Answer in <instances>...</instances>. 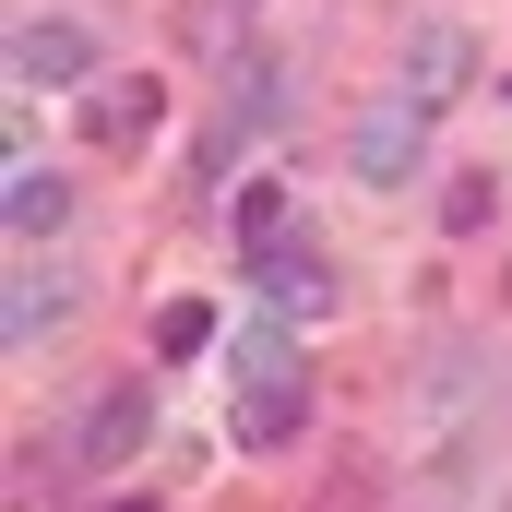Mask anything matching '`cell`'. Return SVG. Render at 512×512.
<instances>
[{"label":"cell","mask_w":512,"mask_h":512,"mask_svg":"<svg viewBox=\"0 0 512 512\" xmlns=\"http://www.w3.org/2000/svg\"><path fill=\"white\" fill-rule=\"evenodd\" d=\"M143 441H155V393H143V382H108L96 405H84V441H72V453H84V465H131Z\"/></svg>","instance_id":"5b68a950"},{"label":"cell","mask_w":512,"mask_h":512,"mask_svg":"<svg viewBox=\"0 0 512 512\" xmlns=\"http://www.w3.org/2000/svg\"><path fill=\"white\" fill-rule=\"evenodd\" d=\"M155 120H167V84H155V72H96V84H84V143H96V155L155 143Z\"/></svg>","instance_id":"6da1fadb"},{"label":"cell","mask_w":512,"mask_h":512,"mask_svg":"<svg viewBox=\"0 0 512 512\" xmlns=\"http://www.w3.org/2000/svg\"><path fill=\"white\" fill-rule=\"evenodd\" d=\"M417 155H429V108H417V96H393V108H370V120L346 131V167H358L370 191L417 179Z\"/></svg>","instance_id":"3957f363"},{"label":"cell","mask_w":512,"mask_h":512,"mask_svg":"<svg viewBox=\"0 0 512 512\" xmlns=\"http://www.w3.org/2000/svg\"><path fill=\"white\" fill-rule=\"evenodd\" d=\"M155 346H167V358H203V346H215V298H167V310H155Z\"/></svg>","instance_id":"7c38bea8"},{"label":"cell","mask_w":512,"mask_h":512,"mask_svg":"<svg viewBox=\"0 0 512 512\" xmlns=\"http://www.w3.org/2000/svg\"><path fill=\"white\" fill-rule=\"evenodd\" d=\"M60 227H72V191L48 167H12V239H60Z\"/></svg>","instance_id":"8fae6325"},{"label":"cell","mask_w":512,"mask_h":512,"mask_svg":"<svg viewBox=\"0 0 512 512\" xmlns=\"http://www.w3.org/2000/svg\"><path fill=\"white\" fill-rule=\"evenodd\" d=\"M298 417H310V382H286V393H239V417H227V429H239V453H286V441H298Z\"/></svg>","instance_id":"30bf717a"},{"label":"cell","mask_w":512,"mask_h":512,"mask_svg":"<svg viewBox=\"0 0 512 512\" xmlns=\"http://www.w3.org/2000/svg\"><path fill=\"white\" fill-rule=\"evenodd\" d=\"M12 72H24V84H72V96H84V84H96V36H84V24H60V12H36V24H12Z\"/></svg>","instance_id":"277c9868"},{"label":"cell","mask_w":512,"mask_h":512,"mask_svg":"<svg viewBox=\"0 0 512 512\" xmlns=\"http://www.w3.org/2000/svg\"><path fill=\"white\" fill-rule=\"evenodd\" d=\"M72 310H84V286H72V274H48V262H24V274H12V298H0V334H12V346H36V334H60Z\"/></svg>","instance_id":"52a82bcc"},{"label":"cell","mask_w":512,"mask_h":512,"mask_svg":"<svg viewBox=\"0 0 512 512\" xmlns=\"http://www.w3.org/2000/svg\"><path fill=\"white\" fill-rule=\"evenodd\" d=\"M465 60H477L465 24H417V36H405V96H417V108H453V96H465Z\"/></svg>","instance_id":"8992f818"},{"label":"cell","mask_w":512,"mask_h":512,"mask_svg":"<svg viewBox=\"0 0 512 512\" xmlns=\"http://www.w3.org/2000/svg\"><path fill=\"white\" fill-rule=\"evenodd\" d=\"M239 239H251V251L286 239V191H274V179H239Z\"/></svg>","instance_id":"4fadbf2b"},{"label":"cell","mask_w":512,"mask_h":512,"mask_svg":"<svg viewBox=\"0 0 512 512\" xmlns=\"http://www.w3.org/2000/svg\"><path fill=\"white\" fill-rule=\"evenodd\" d=\"M227 370H239V393H286L298 382V334H286V322H239Z\"/></svg>","instance_id":"9c48e42d"},{"label":"cell","mask_w":512,"mask_h":512,"mask_svg":"<svg viewBox=\"0 0 512 512\" xmlns=\"http://www.w3.org/2000/svg\"><path fill=\"white\" fill-rule=\"evenodd\" d=\"M227 36H251V0H191V48H227Z\"/></svg>","instance_id":"9a60e30c"},{"label":"cell","mask_w":512,"mask_h":512,"mask_svg":"<svg viewBox=\"0 0 512 512\" xmlns=\"http://www.w3.org/2000/svg\"><path fill=\"white\" fill-rule=\"evenodd\" d=\"M108 512H155V501H108Z\"/></svg>","instance_id":"2e32d148"},{"label":"cell","mask_w":512,"mask_h":512,"mask_svg":"<svg viewBox=\"0 0 512 512\" xmlns=\"http://www.w3.org/2000/svg\"><path fill=\"white\" fill-rule=\"evenodd\" d=\"M251 286H262V310H274V322H322V310H334V262L310 251L298 227H286L274 251H251Z\"/></svg>","instance_id":"7a4b0ae2"},{"label":"cell","mask_w":512,"mask_h":512,"mask_svg":"<svg viewBox=\"0 0 512 512\" xmlns=\"http://www.w3.org/2000/svg\"><path fill=\"white\" fill-rule=\"evenodd\" d=\"M489 215H501V191H489V179H453V191H441V227H453V239H477Z\"/></svg>","instance_id":"5bb4252c"},{"label":"cell","mask_w":512,"mask_h":512,"mask_svg":"<svg viewBox=\"0 0 512 512\" xmlns=\"http://www.w3.org/2000/svg\"><path fill=\"white\" fill-rule=\"evenodd\" d=\"M286 108H298L286 60H227V131H274Z\"/></svg>","instance_id":"ba28073f"}]
</instances>
